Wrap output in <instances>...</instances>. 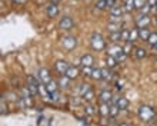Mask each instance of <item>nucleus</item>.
<instances>
[{"label": "nucleus", "mask_w": 157, "mask_h": 126, "mask_svg": "<svg viewBox=\"0 0 157 126\" xmlns=\"http://www.w3.org/2000/svg\"><path fill=\"white\" fill-rule=\"evenodd\" d=\"M139 116H140V119L143 122H151L154 119V116H156V112H154L153 108L143 105L139 108Z\"/></svg>", "instance_id": "1"}, {"label": "nucleus", "mask_w": 157, "mask_h": 126, "mask_svg": "<svg viewBox=\"0 0 157 126\" xmlns=\"http://www.w3.org/2000/svg\"><path fill=\"white\" fill-rule=\"evenodd\" d=\"M90 45H91V47H93L94 50L100 52V50H103L104 47H106V40H104L103 36H101L100 33L94 32V33L91 34V37H90Z\"/></svg>", "instance_id": "2"}, {"label": "nucleus", "mask_w": 157, "mask_h": 126, "mask_svg": "<svg viewBox=\"0 0 157 126\" xmlns=\"http://www.w3.org/2000/svg\"><path fill=\"white\" fill-rule=\"evenodd\" d=\"M109 55L113 56L114 59L117 60V62H123L124 59H126V56H127V53L124 52V47H120V46H113L110 50H109Z\"/></svg>", "instance_id": "3"}, {"label": "nucleus", "mask_w": 157, "mask_h": 126, "mask_svg": "<svg viewBox=\"0 0 157 126\" xmlns=\"http://www.w3.org/2000/svg\"><path fill=\"white\" fill-rule=\"evenodd\" d=\"M27 82H29L27 88L30 89L32 95H37V93L40 92V88H39V83H40V80H37L36 77H34V76H29V77H27Z\"/></svg>", "instance_id": "4"}, {"label": "nucleus", "mask_w": 157, "mask_h": 126, "mask_svg": "<svg viewBox=\"0 0 157 126\" xmlns=\"http://www.w3.org/2000/svg\"><path fill=\"white\" fill-rule=\"evenodd\" d=\"M62 45L64 49L71 50V49H75V47L77 46V39H76L75 36H66V37L62 39Z\"/></svg>", "instance_id": "5"}, {"label": "nucleus", "mask_w": 157, "mask_h": 126, "mask_svg": "<svg viewBox=\"0 0 157 126\" xmlns=\"http://www.w3.org/2000/svg\"><path fill=\"white\" fill-rule=\"evenodd\" d=\"M73 26H75V22H73V19L70 16L62 17L60 22H59V27L62 30H70V29H73Z\"/></svg>", "instance_id": "6"}, {"label": "nucleus", "mask_w": 157, "mask_h": 126, "mask_svg": "<svg viewBox=\"0 0 157 126\" xmlns=\"http://www.w3.org/2000/svg\"><path fill=\"white\" fill-rule=\"evenodd\" d=\"M37 79L40 80V83L47 85L50 80H52V76H50L49 70H47L46 67H41V69H39V72H37Z\"/></svg>", "instance_id": "7"}, {"label": "nucleus", "mask_w": 157, "mask_h": 126, "mask_svg": "<svg viewBox=\"0 0 157 126\" xmlns=\"http://www.w3.org/2000/svg\"><path fill=\"white\" fill-rule=\"evenodd\" d=\"M150 25V17L147 14H141V16L137 17L136 20V26L137 29H143V27H149Z\"/></svg>", "instance_id": "8"}, {"label": "nucleus", "mask_w": 157, "mask_h": 126, "mask_svg": "<svg viewBox=\"0 0 157 126\" xmlns=\"http://www.w3.org/2000/svg\"><path fill=\"white\" fill-rule=\"evenodd\" d=\"M54 67H56V70H57L60 75H66V72L69 70L70 65H69L66 60H57L56 65H54Z\"/></svg>", "instance_id": "9"}, {"label": "nucleus", "mask_w": 157, "mask_h": 126, "mask_svg": "<svg viewBox=\"0 0 157 126\" xmlns=\"http://www.w3.org/2000/svg\"><path fill=\"white\" fill-rule=\"evenodd\" d=\"M46 13H47V16L49 17H56L59 14V7L56 3H50L46 9Z\"/></svg>", "instance_id": "10"}, {"label": "nucleus", "mask_w": 157, "mask_h": 126, "mask_svg": "<svg viewBox=\"0 0 157 126\" xmlns=\"http://www.w3.org/2000/svg\"><path fill=\"white\" fill-rule=\"evenodd\" d=\"M112 93L109 92V90H101L99 95V100L100 103H109V102H112Z\"/></svg>", "instance_id": "11"}, {"label": "nucleus", "mask_w": 157, "mask_h": 126, "mask_svg": "<svg viewBox=\"0 0 157 126\" xmlns=\"http://www.w3.org/2000/svg\"><path fill=\"white\" fill-rule=\"evenodd\" d=\"M80 63H82V66H93V63H94V57L91 55H83L82 59H80Z\"/></svg>", "instance_id": "12"}, {"label": "nucleus", "mask_w": 157, "mask_h": 126, "mask_svg": "<svg viewBox=\"0 0 157 126\" xmlns=\"http://www.w3.org/2000/svg\"><path fill=\"white\" fill-rule=\"evenodd\" d=\"M110 14H112L113 19H116V17H121V14H123V7L119 6V4L113 6V7L110 9Z\"/></svg>", "instance_id": "13"}, {"label": "nucleus", "mask_w": 157, "mask_h": 126, "mask_svg": "<svg viewBox=\"0 0 157 126\" xmlns=\"http://www.w3.org/2000/svg\"><path fill=\"white\" fill-rule=\"evenodd\" d=\"M121 25H120V22L117 20V22H110L107 25V30L110 32V33H113V32H121Z\"/></svg>", "instance_id": "14"}, {"label": "nucleus", "mask_w": 157, "mask_h": 126, "mask_svg": "<svg viewBox=\"0 0 157 126\" xmlns=\"http://www.w3.org/2000/svg\"><path fill=\"white\" fill-rule=\"evenodd\" d=\"M99 113L103 116V118H106V116H110V106H109V103H101L99 108Z\"/></svg>", "instance_id": "15"}, {"label": "nucleus", "mask_w": 157, "mask_h": 126, "mask_svg": "<svg viewBox=\"0 0 157 126\" xmlns=\"http://www.w3.org/2000/svg\"><path fill=\"white\" fill-rule=\"evenodd\" d=\"M66 76L69 77V79H71V80L76 79V77L78 76V69H77V67L70 66V67H69V70L66 72Z\"/></svg>", "instance_id": "16"}, {"label": "nucleus", "mask_w": 157, "mask_h": 126, "mask_svg": "<svg viewBox=\"0 0 157 126\" xmlns=\"http://www.w3.org/2000/svg\"><path fill=\"white\" fill-rule=\"evenodd\" d=\"M150 32H149V29L147 27H143V29H139V37L140 39H143V40H149V37H150Z\"/></svg>", "instance_id": "17"}, {"label": "nucleus", "mask_w": 157, "mask_h": 126, "mask_svg": "<svg viewBox=\"0 0 157 126\" xmlns=\"http://www.w3.org/2000/svg\"><path fill=\"white\" fill-rule=\"evenodd\" d=\"M116 105L119 106L120 110H126L128 108V100L126 99V97H119V100H117Z\"/></svg>", "instance_id": "18"}, {"label": "nucleus", "mask_w": 157, "mask_h": 126, "mask_svg": "<svg viewBox=\"0 0 157 126\" xmlns=\"http://www.w3.org/2000/svg\"><path fill=\"white\" fill-rule=\"evenodd\" d=\"M91 90V86L89 83H82L80 85V88H78V92H80V96H84L87 92H90Z\"/></svg>", "instance_id": "19"}, {"label": "nucleus", "mask_w": 157, "mask_h": 126, "mask_svg": "<svg viewBox=\"0 0 157 126\" xmlns=\"http://www.w3.org/2000/svg\"><path fill=\"white\" fill-rule=\"evenodd\" d=\"M101 77H103L104 80H110L113 77V73L112 70H110V67H104V69H101Z\"/></svg>", "instance_id": "20"}, {"label": "nucleus", "mask_w": 157, "mask_h": 126, "mask_svg": "<svg viewBox=\"0 0 157 126\" xmlns=\"http://www.w3.org/2000/svg\"><path fill=\"white\" fill-rule=\"evenodd\" d=\"M137 39H140L139 37V29H132L130 30V37H128V42L134 43V42H137Z\"/></svg>", "instance_id": "21"}, {"label": "nucleus", "mask_w": 157, "mask_h": 126, "mask_svg": "<svg viewBox=\"0 0 157 126\" xmlns=\"http://www.w3.org/2000/svg\"><path fill=\"white\" fill-rule=\"evenodd\" d=\"M121 40V32H113L110 33V42L112 43H117Z\"/></svg>", "instance_id": "22"}, {"label": "nucleus", "mask_w": 157, "mask_h": 126, "mask_svg": "<svg viewBox=\"0 0 157 126\" xmlns=\"http://www.w3.org/2000/svg\"><path fill=\"white\" fill-rule=\"evenodd\" d=\"M70 80L71 79H69L66 75H62V77L59 79V86H60V88H67V85H69Z\"/></svg>", "instance_id": "23"}, {"label": "nucleus", "mask_w": 157, "mask_h": 126, "mask_svg": "<svg viewBox=\"0 0 157 126\" xmlns=\"http://www.w3.org/2000/svg\"><path fill=\"white\" fill-rule=\"evenodd\" d=\"M120 109H119V106L116 105V103H112L110 105V118H116L117 115H119Z\"/></svg>", "instance_id": "24"}, {"label": "nucleus", "mask_w": 157, "mask_h": 126, "mask_svg": "<svg viewBox=\"0 0 157 126\" xmlns=\"http://www.w3.org/2000/svg\"><path fill=\"white\" fill-rule=\"evenodd\" d=\"M46 90L47 92H57V85L54 80H50L49 83L46 85Z\"/></svg>", "instance_id": "25"}, {"label": "nucleus", "mask_w": 157, "mask_h": 126, "mask_svg": "<svg viewBox=\"0 0 157 126\" xmlns=\"http://www.w3.org/2000/svg\"><path fill=\"white\" fill-rule=\"evenodd\" d=\"M136 6H134V0H126L124 2V10H127V12H132L134 10Z\"/></svg>", "instance_id": "26"}, {"label": "nucleus", "mask_w": 157, "mask_h": 126, "mask_svg": "<svg viewBox=\"0 0 157 126\" xmlns=\"http://www.w3.org/2000/svg\"><path fill=\"white\" fill-rule=\"evenodd\" d=\"M146 50L144 49H141V47H137L136 50H134V56H136L137 59H143V57H146Z\"/></svg>", "instance_id": "27"}, {"label": "nucleus", "mask_w": 157, "mask_h": 126, "mask_svg": "<svg viewBox=\"0 0 157 126\" xmlns=\"http://www.w3.org/2000/svg\"><path fill=\"white\" fill-rule=\"evenodd\" d=\"M106 63H107V67H110V69H113V67H116L117 66V60L113 57V56L109 55L107 60H106Z\"/></svg>", "instance_id": "28"}, {"label": "nucleus", "mask_w": 157, "mask_h": 126, "mask_svg": "<svg viewBox=\"0 0 157 126\" xmlns=\"http://www.w3.org/2000/svg\"><path fill=\"white\" fill-rule=\"evenodd\" d=\"M94 6H96V9H99V10H103V9L107 7V0H97Z\"/></svg>", "instance_id": "29"}, {"label": "nucleus", "mask_w": 157, "mask_h": 126, "mask_svg": "<svg viewBox=\"0 0 157 126\" xmlns=\"http://www.w3.org/2000/svg\"><path fill=\"white\" fill-rule=\"evenodd\" d=\"M91 77L96 80H100V79H103L101 77V69H93V73H91Z\"/></svg>", "instance_id": "30"}, {"label": "nucleus", "mask_w": 157, "mask_h": 126, "mask_svg": "<svg viewBox=\"0 0 157 126\" xmlns=\"http://www.w3.org/2000/svg\"><path fill=\"white\" fill-rule=\"evenodd\" d=\"M128 37H130V30L123 29L121 30V40H123V42H128Z\"/></svg>", "instance_id": "31"}, {"label": "nucleus", "mask_w": 157, "mask_h": 126, "mask_svg": "<svg viewBox=\"0 0 157 126\" xmlns=\"http://www.w3.org/2000/svg\"><path fill=\"white\" fill-rule=\"evenodd\" d=\"M82 73L84 76H91L93 69H91V66H82Z\"/></svg>", "instance_id": "32"}, {"label": "nucleus", "mask_w": 157, "mask_h": 126, "mask_svg": "<svg viewBox=\"0 0 157 126\" xmlns=\"http://www.w3.org/2000/svg\"><path fill=\"white\" fill-rule=\"evenodd\" d=\"M147 42H149L151 46L157 45V33H151V34H150V37H149V40H147Z\"/></svg>", "instance_id": "33"}, {"label": "nucleus", "mask_w": 157, "mask_h": 126, "mask_svg": "<svg viewBox=\"0 0 157 126\" xmlns=\"http://www.w3.org/2000/svg\"><path fill=\"white\" fill-rule=\"evenodd\" d=\"M83 97H84V99H86L87 102H91V100H93V99H94V92H93V89H91L90 92H87Z\"/></svg>", "instance_id": "34"}, {"label": "nucleus", "mask_w": 157, "mask_h": 126, "mask_svg": "<svg viewBox=\"0 0 157 126\" xmlns=\"http://www.w3.org/2000/svg\"><path fill=\"white\" fill-rule=\"evenodd\" d=\"M151 9H153V7H151V6H150V4H149V3H146V4H144V6H143V7H141V9H140V12H141V13H143V14H147V13H149V12H150V10H151Z\"/></svg>", "instance_id": "35"}, {"label": "nucleus", "mask_w": 157, "mask_h": 126, "mask_svg": "<svg viewBox=\"0 0 157 126\" xmlns=\"http://www.w3.org/2000/svg\"><path fill=\"white\" fill-rule=\"evenodd\" d=\"M84 112H86L87 115H94L96 113V110H94V108H93V106L91 105H86V109H84Z\"/></svg>", "instance_id": "36"}, {"label": "nucleus", "mask_w": 157, "mask_h": 126, "mask_svg": "<svg viewBox=\"0 0 157 126\" xmlns=\"http://www.w3.org/2000/svg\"><path fill=\"white\" fill-rule=\"evenodd\" d=\"M0 112H2V115L6 113V110H7V108H6V105H4V96H2V99H0Z\"/></svg>", "instance_id": "37"}, {"label": "nucleus", "mask_w": 157, "mask_h": 126, "mask_svg": "<svg viewBox=\"0 0 157 126\" xmlns=\"http://www.w3.org/2000/svg\"><path fill=\"white\" fill-rule=\"evenodd\" d=\"M47 93H49V99H50V100H53V102L57 100V97H59L57 92H47Z\"/></svg>", "instance_id": "38"}, {"label": "nucleus", "mask_w": 157, "mask_h": 126, "mask_svg": "<svg viewBox=\"0 0 157 126\" xmlns=\"http://www.w3.org/2000/svg\"><path fill=\"white\" fill-rule=\"evenodd\" d=\"M144 4H146L144 0H134V6H136V9H141Z\"/></svg>", "instance_id": "39"}, {"label": "nucleus", "mask_w": 157, "mask_h": 126, "mask_svg": "<svg viewBox=\"0 0 157 126\" xmlns=\"http://www.w3.org/2000/svg\"><path fill=\"white\" fill-rule=\"evenodd\" d=\"M113 6H116V0H107V7L112 9Z\"/></svg>", "instance_id": "40"}, {"label": "nucleus", "mask_w": 157, "mask_h": 126, "mask_svg": "<svg viewBox=\"0 0 157 126\" xmlns=\"http://www.w3.org/2000/svg\"><path fill=\"white\" fill-rule=\"evenodd\" d=\"M147 3H149V4H150V6H151V7H153V9H156L157 0H149V2H147Z\"/></svg>", "instance_id": "41"}, {"label": "nucleus", "mask_w": 157, "mask_h": 126, "mask_svg": "<svg viewBox=\"0 0 157 126\" xmlns=\"http://www.w3.org/2000/svg\"><path fill=\"white\" fill-rule=\"evenodd\" d=\"M116 89H119V90H121V89H123V80H121V82H117L116 83Z\"/></svg>", "instance_id": "42"}, {"label": "nucleus", "mask_w": 157, "mask_h": 126, "mask_svg": "<svg viewBox=\"0 0 157 126\" xmlns=\"http://www.w3.org/2000/svg\"><path fill=\"white\" fill-rule=\"evenodd\" d=\"M12 2H14V3H17V4H25L27 0H12Z\"/></svg>", "instance_id": "43"}, {"label": "nucleus", "mask_w": 157, "mask_h": 126, "mask_svg": "<svg viewBox=\"0 0 157 126\" xmlns=\"http://www.w3.org/2000/svg\"><path fill=\"white\" fill-rule=\"evenodd\" d=\"M119 126H128V125H127V123H120Z\"/></svg>", "instance_id": "44"}, {"label": "nucleus", "mask_w": 157, "mask_h": 126, "mask_svg": "<svg viewBox=\"0 0 157 126\" xmlns=\"http://www.w3.org/2000/svg\"><path fill=\"white\" fill-rule=\"evenodd\" d=\"M153 49H154V50H157V45H154V46H153Z\"/></svg>", "instance_id": "45"}, {"label": "nucleus", "mask_w": 157, "mask_h": 126, "mask_svg": "<svg viewBox=\"0 0 157 126\" xmlns=\"http://www.w3.org/2000/svg\"><path fill=\"white\" fill-rule=\"evenodd\" d=\"M151 126H156V125H151Z\"/></svg>", "instance_id": "46"}, {"label": "nucleus", "mask_w": 157, "mask_h": 126, "mask_svg": "<svg viewBox=\"0 0 157 126\" xmlns=\"http://www.w3.org/2000/svg\"><path fill=\"white\" fill-rule=\"evenodd\" d=\"M156 9H157V4H156Z\"/></svg>", "instance_id": "47"}]
</instances>
